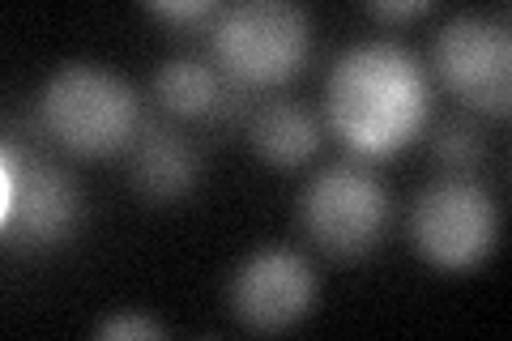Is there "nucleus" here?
I'll return each mask as SVG.
<instances>
[{"label":"nucleus","mask_w":512,"mask_h":341,"mask_svg":"<svg viewBox=\"0 0 512 341\" xmlns=\"http://www.w3.org/2000/svg\"><path fill=\"white\" fill-rule=\"evenodd\" d=\"M325 116L359 158H393L427 128V69L402 43L363 39L333 60L325 77Z\"/></svg>","instance_id":"nucleus-1"},{"label":"nucleus","mask_w":512,"mask_h":341,"mask_svg":"<svg viewBox=\"0 0 512 341\" xmlns=\"http://www.w3.org/2000/svg\"><path fill=\"white\" fill-rule=\"evenodd\" d=\"M35 120L47 141L77 158H107L128 150L141 128V103L133 86L94 60H64L43 81L35 99Z\"/></svg>","instance_id":"nucleus-2"},{"label":"nucleus","mask_w":512,"mask_h":341,"mask_svg":"<svg viewBox=\"0 0 512 341\" xmlns=\"http://www.w3.org/2000/svg\"><path fill=\"white\" fill-rule=\"evenodd\" d=\"M210 56L222 77L248 90L282 86L312 56V22L286 0H235L210 18Z\"/></svg>","instance_id":"nucleus-3"},{"label":"nucleus","mask_w":512,"mask_h":341,"mask_svg":"<svg viewBox=\"0 0 512 341\" xmlns=\"http://www.w3.org/2000/svg\"><path fill=\"white\" fill-rule=\"evenodd\" d=\"M82 184L69 167L18 137L0 150V231L9 248L35 252L69 243L82 222Z\"/></svg>","instance_id":"nucleus-4"},{"label":"nucleus","mask_w":512,"mask_h":341,"mask_svg":"<svg viewBox=\"0 0 512 341\" xmlns=\"http://www.w3.org/2000/svg\"><path fill=\"white\" fill-rule=\"evenodd\" d=\"M299 226L320 252L355 261L389 226V192L367 162H329L299 192Z\"/></svg>","instance_id":"nucleus-5"},{"label":"nucleus","mask_w":512,"mask_h":341,"mask_svg":"<svg viewBox=\"0 0 512 341\" xmlns=\"http://www.w3.org/2000/svg\"><path fill=\"white\" fill-rule=\"evenodd\" d=\"M500 235V209L470 175H444L427 184L410 209V243L436 269H474L487 261Z\"/></svg>","instance_id":"nucleus-6"},{"label":"nucleus","mask_w":512,"mask_h":341,"mask_svg":"<svg viewBox=\"0 0 512 341\" xmlns=\"http://www.w3.org/2000/svg\"><path fill=\"white\" fill-rule=\"evenodd\" d=\"M431 69L461 99L487 116H508L512 103V39L508 22L491 13H457L431 43Z\"/></svg>","instance_id":"nucleus-7"},{"label":"nucleus","mask_w":512,"mask_h":341,"mask_svg":"<svg viewBox=\"0 0 512 341\" xmlns=\"http://www.w3.org/2000/svg\"><path fill=\"white\" fill-rule=\"evenodd\" d=\"M231 312L244 329L282 333L316 303V269L295 248H261L231 273Z\"/></svg>","instance_id":"nucleus-8"},{"label":"nucleus","mask_w":512,"mask_h":341,"mask_svg":"<svg viewBox=\"0 0 512 341\" xmlns=\"http://www.w3.org/2000/svg\"><path fill=\"white\" fill-rule=\"evenodd\" d=\"M128 184L150 205H171L201 184V154L171 120L146 116L128 145Z\"/></svg>","instance_id":"nucleus-9"},{"label":"nucleus","mask_w":512,"mask_h":341,"mask_svg":"<svg viewBox=\"0 0 512 341\" xmlns=\"http://www.w3.org/2000/svg\"><path fill=\"white\" fill-rule=\"evenodd\" d=\"M248 141L269 167L286 171V167H303V162L316 158L320 141H325V128H320V116L312 107L278 94V99H265L252 107Z\"/></svg>","instance_id":"nucleus-10"},{"label":"nucleus","mask_w":512,"mask_h":341,"mask_svg":"<svg viewBox=\"0 0 512 341\" xmlns=\"http://www.w3.org/2000/svg\"><path fill=\"white\" fill-rule=\"evenodd\" d=\"M227 86H231V77H222L218 64L201 60V56H171L158 64V73H154L158 107L175 120H197L205 128H210Z\"/></svg>","instance_id":"nucleus-11"},{"label":"nucleus","mask_w":512,"mask_h":341,"mask_svg":"<svg viewBox=\"0 0 512 341\" xmlns=\"http://www.w3.org/2000/svg\"><path fill=\"white\" fill-rule=\"evenodd\" d=\"M431 154L448 175H470L478 162H483V128H478L470 116H444L436 128H431Z\"/></svg>","instance_id":"nucleus-12"},{"label":"nucleus","mask_w":512,"mask_h":341,"mask_svg":"<svg viewBox=\"0 0 512 341\" xmlns=\"http://www.w3.org/2000/svg\"><path fill=\"white\" fill-rule=\"evenodd\" d=\"M146 9L154 13V18L171 22V26H197V22L218 13L214 0H146Z\"/></svg>","instance_id":"nucleus-13"},{"label":"nucleus","mask_w":512,"mask_h":341,"mask_svg":"<svg viewBox=\"0 0 512 341\" xmlns=\"http://www.w3.org/2000/svg\"><path fill=\"white\" fill-rule=\"evenodd\" d=\"M94 333L99 337H167V329L154 316H137V312L133 316H111Z\"/></svg>","instance_id":"nucleus-14"},{"label":"nucleus","mask_w":512,"mask_h":341,"mask_svg":"<svg viewBox=\"0 0 512 341\" xmlns=\"http://www.w3.org/2000/svg\"><path fill=\"white\" fill-rule=\"evenodd\" d=\"M367 13L384 22H406V18H419V13H431V0H372Z\"/></svg>","instance_id":"nucleus-15"}]
</instances>
